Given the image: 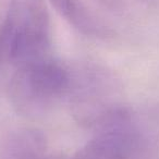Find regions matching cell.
Masks as SVG:
<instances>
[{
  "label": "cell",
  "mask_w": 159,
  "mask_h": 159,
  "mask_svg": "<svg viewBox=\"0 0 159 159\" xmlns=\"http://www.w3.org/2000/svg\"><path fill=\"white\" fill-rule=\"evenodd\" d=\"M51 26L44 0H11L0 26V66L14 69L48 57Z\"/></svg>",
  "instance_id": "1"
},
{
  "label": "cell",
  "mask_w": 159,
  "mask_h": 159,
  "mask_svg": "<svg viewBox=\"0 0 159 159\" xmlns=\"http://www.w3.org/2000/svg\"><path fill=\"white\" fill-rule=\"evenodd\" d=\"M72 87L70 70L48 56L14 69L10 97L20 113L38 116L69 95Z\"/></svg>",
  "instance_id": "2"
},
{
  "label": "cell",
  "mask_w": 159,
  "mask_h": 159,
  "mask_svg": "<svg viewBox=\"0 0 159 159\" xmlns=\"http://www.w3.org/2000/svg\"><path fill=\"white\" fill-rule=\"evenodd\" d=\"M91 139L70 159H141L148 139L129 109L113 106L92 123Z\"/></svg>",
  "instance_id": "3"
},
{
  "label": "cell",
  "mask_w": 159,
  "mask_h": 159,
  "mask_svg": "<svg viewBox=\"0 0 159 159\" xmlns=\"http://www.w3.org/2000/svg\"><path fill=\"white\" fill-rule=\"evenodd\" d=\"M1 159H52L48 154L44 135L25 129L12 134L5 146Z\"/></svg>",
  "instance_id": "4"
},
{
  "label": "cell",
  "mask_w": 159,
  "mask_h": 159,
  "mask_svg": "<svg viewBox=\"0 0 159 159\" xmlns=\"http://www.w3.org/2000/svg\"><path fill=\"white\" fill-rule=\"evenodd\" d=\"M61 16L69 20L74 26L86 34L100 35L102 26L89 16L84 8L79 6L75 0H49Z\"/></svg>",
  "instance_id": "5"
},
{
  "label": "cell",
  "mask_w": 159,
  "mask_h": 159,
  "mask_svg": "<svg viewBox=\"0 0 159 159\" xmlns=\"http://www.w3.org/2000/svg\"><path fill=\"white\" fill-rule=\"evenodd\" d=\"M119 1L120 0H100V2L105 3L108 7H113V8H116L119 5Z\"/></svg>",
  "instance_id": "6"
}]
</instances>
